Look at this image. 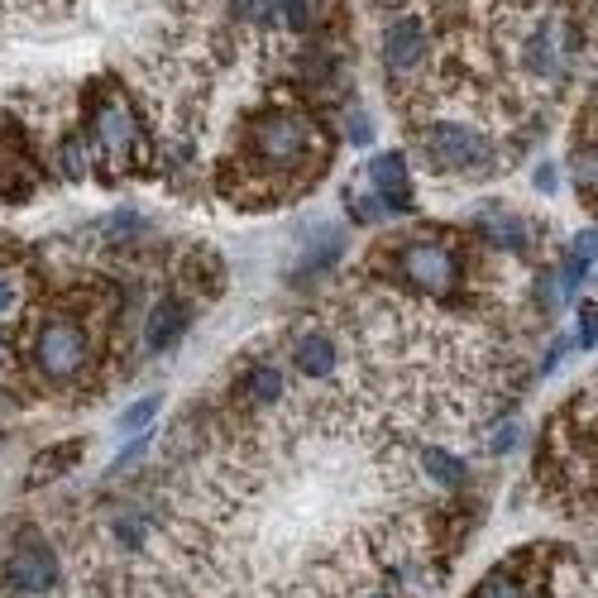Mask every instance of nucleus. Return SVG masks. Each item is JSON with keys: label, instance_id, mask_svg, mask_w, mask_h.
Returning <instances> with one entry per match:
<instances>
[{"label": "nucleus", "instance_id": "6ab92c4d", "mask_svg": "<svg viewBox=\"0 0 598 598\" xmlns=\"http://www.w3.org/2000/svg\"><path fill=\"white\" fill-rule=\"evenodd\" d=\"M158 408H164V398H158V393L129 402V408L120 412V435H144V431H149V422L158 416Z\"/></svg>", "mask_w": 598, "mask_h": 598}, {"label": "nucleus", "instance_id": "bb28decb", "mask_svg": "<svg viewBox=\"0 0 598 598\" xmlns=\"http://www.w3.org/2000/svg\"><path fill=\"white\" fill-rule=\"evenodd\" d=\"M364 598H398V594H388V589H374V594H364Z\"/></svg>", "mask_w": 598, "mask_h": 598}, {"label": "nucleus", "instance_id": "b1692460", "mask_svg": "<svg viewBox=\"0 0 598 598\" xmlns=\"http://www.w3.org/2000/svg\"><path fill=\"white\" fill-rule=\"evenodd\" d=\"M350 139L354 144H374V120L364 110H350Z\"/></svg>", "mask_w": 598, "mask_h": 598}, {"label": "nucleus", "instance_id": "412c9836", "mask_svg": "<svg viewBox=\"0 0 598 598\" xmlns=\"http://www.w3.org/2000/svg\"><path fill=\"white\" fill-rule=\"evenodd\" d=\"M235 14H239V20L273 24V0H235Z\"/></svg>", "mask_w": 598, "mask_h": 598}, {"label": "nucleus", "instance_id": "cd10ccee", "mask_svg": "<svg viewBox=\"0 0 598 598\" xmlns=\"http://www.w3.org/2000/svg\"><path fill=\"white\" fill-rule=\"evenodd\" d=\"M0 345H6V341H0Z\"/></svg>", "mask_w": 598, "mask_h": 598}, {"label": "nucleus", "instance_id": "9d476101", "mask_svg": "<svg viewBox=\"0 0 598 598\" xmlns=\"http://www.w3.org/2000/svg\"><path fill=\"white\" fill-rule=\"evenodd\" d=\"M369 183L379 187L383 206H412V177H408V158L398 149L393 154H379L374 164H369Z\"/></svg>", "mask_w": 598, "mask_h": 598}, {"label": "nucleus", "instance_id": "ddd939ff", "mask_svg": "<svg viewBox=\"0 0 598 598\" xmlns=\"http://www.w3.org/2000/svg\"><path fill=\"white\" fill-rule=\"evenodd\" d=\"M53 164H58V173L68 177V183H87V177H91V149H87V139L82 135H62L58 149H53Z\"/></svg>", "mask_w": 598, "mask_h": 598}, {"label": "nucleus", "instance_id": "5701e85b", "mask_svg": "<svg viewBox=\"0 0 598 598\" xmlns=\"http://www.w3.org/2000/svg\"><path fill=\"white\" fill-rule=\"evenodd\" d=\"M350 216L354 220H364V225H374L383 216V202H369V197H350Z\"/></svg>", "mask_w": 598, "mask_h": 598}, {"label": "nucleus", "instance_id": "393cba45", "mask_svg": "<svg viewBox=\"0 0 598 598\" xmlns=\"http://www.w3.org/2000/svg\"><path fill=\"white\" fill-rule=\"evenodd\" d=\"M512 445H517V422H508L503 431H498V435H493V455H508V450H512Z\"/></svg>", "mask_w": 598, "mask_h": 598}, {"label": "nucleus", "instance_id": "1a4fd4ad", "mask_svg": "<svg viewBox=\"0 0 598 598\" xmlns=\"http://www.w3.org/2000/svg\"><path fill=\"white\" fill-rule=\"evenodd\" d=\"M192 326V306L183 297H158L149 306V321H144V345L154 354H164L168 345H177Z\"/></svg>", "mask_w": 598, "mask_h": 598}, {"label": "nucleus", "instance_id": "f3484780", "mask_svg": "<svg viewBox=\"0 0 598 598\" xmlns=\"http://www.w3.org/2000/svg\"><path fill=\"white\" fill-rule=\"evenodd\" d=\"M316 20V0H273V24H283L287 35H306Z\"/></svg>", "mask_w": 598, "mask_h": 598}, {"label": "nucleus", "instance_id": "9b49d317", "mask_svg": "<svg viewBox=\"0 0 598 598\" xmlns=\"http://www.w3.org/2000/svg\"><path fill=\"white\" fill-rule=\"evenodd\" d=\"M283 398H287V374L283 369H273V364L245 369V379H239V408L264 412V408H273V402H283Z\"/></svg>", "mask_w": 598, "mask_h": 598}, {"label": "nucleus", "instance_id": "2eb2a0df", "mask_svg": "<svg viewBox=\"0 0 598 598\" xmlns=\"http://www.w3.org/2000/svg\"><path fill=\"white\" fill-rule=\"evenodd\" d=\"M72 455H82V441H68V445H53V450H43L39 455V464L29 470V489H39V483H48V479H58L62 470H72Z\"/></svg>", "mask_w": 598, "mask_h": 598}, {"label": "nucleus", "instance_id": "39448f33", "mask_svg": "<svg viewBox=\"0 0 598 598\" xmlns=\"http://www.w3.org/2000/svg\"><path fill=\"white\" fill-rule=\"evenodd\" d=\"M393 273L412 293L422 297H435V302H450L460 297V283H464V264L460 254L435 235H422V239H402L393 245Z\"/></svg>", "mask_w": 598, "mask_h": 598}, {"label": "nucleus", "instance_id": "20e7f679", "mask_svg": "<svg viewBox=\"0 0 598 598\" xmlns=\"http://www.w3.org/2000/svg\"><path fill=\"white\" fill-rule=\"evenodd\" d=\"M62 589V551L43 531H20L0 556V598H58Z\"/></svg>", "mask_w": 598, "mask_h": 598}, {"label": "nucleus", "instance_id": "7ed1b4c3", "mask_svg": "<svg viewBox=\"0 0 598 598\" xmlns=\"http://www.w3.org/2000/svg\"><path fill=\"white\" fill-rule=\"evenodd\" d=\"M29 360H35V374L53 388H72L91 374L96 364V335L68 312H53L39 321L35 341H29Z\"/></svg>", "mask_w": 598, "mask_h": 598}, {"label": "nucleus", "instance_id": "4be33fe9", "mask_svg": "<svg viewBox=\"0 0 598 598\" xmlns=\"http://www.w3.org/2000/svg\"><path fill=\"white\" fill-rule=\"evenodd\" d=\"M598 341V321H594V302H579V350H594Z\"/></svg>", "mask_w": 598, "mask_h": 598}, {"label": "nucleus", "instance_id": "423d86ee", "mask_svg": "<svg viewBox=\"0 0 598 598\" xmlns=\"http://www.w3.org/2000/svg\"><path fill=\"white\" fill-rule=\"evenodd\" d=\"M416 149H422L431 173H479V177L493 173V139L474 125H460V120L422 125Z\"/></svg>", "mask_w": 598, "mask_h": 598}, {"label": "nucleus", "instance_id": "6e6552de", "mask_svg": "<svg viewBox=\"0 0 598 598\" xmlns=\"http://www.w3.org/2000/svg\"><path fill=\"white\" fill-rule=\"evenodd\" d=\"M293 364H297V374L302 379H312V383H326L335 379V369H341V345H335V335L331 331H302L297 341H293Z\"/></svg>", "mask_w": 598, "mask_h": 598}, {"label": "nucleus", "instance_id": "4468645a", "mask_svg": "<svg viewBox=\"0 0 598 598\" xmlns=\"http://www.w3.org/2000/svg\"><path fill=\"white\" fill-rule=\"evenodd\" d=\"M422 470H427V479L435 483V489H460L464 483V460H455L450 450H441V445H427L422 450Z\"/></svg>", "mask_w": 598, "mask_h": 598}, {"label": "nucleus", "instance_id": "a211bd4d", "mask_svg": "<svg viewBox=\"0 0 598 598\" xmlns=\"http://www.w3.org/2000/svg\"><path fill=\"white\" fill-rule=\"evenodd\" d=\"M556 62H560L556 35H551V29H537V35L527 39V68L537 72V77H551V72H556Z\"/></svg>", "mask_w": 598, "mask_h": 598}, {"label": "nucleus", "instance_id": "f8f14e48", "mask_svg": "<svg viewBox=\"0 0 598 598\" xmlns=\"http://www.w3.org/2000/svg\"><path fill=\"white\" fill-rule=\"evenodd\" d=\"M474 598H537V589L527 585V575L517 570V565H498V570L483 575Z\"/></svg>", "mask_w": 598, "mask_h": 598}, {"label": "nucleus", "instance_id": "0eeeda50", "mask_svg": "<svg viewBox=\"0 0 598 598\" xmlns=\"http://www.w3.org/2000/svg\"><path fill=\"white\" fill-rule=\"evenodd\" d=\"M427 24L416 20V14H398L393 24L383 29V72L393 77V82H408V77L427 62Z\"/></svg>", "mask_w": 598, "mask_h": 598}, {"label": "nucleus", "instance_id": "a878e982", "mask_svg": "<svg viewBox=\"0 0 598 598\" xmlns=\"http://www.w3.org/2000/svg\"><path fill=\"white\" fill-rule=\"evenodd\" d=\"M537 187H541V192H556V168H551V164L537 168Z\"/></svg>", "mask_w": 598, "mask_h": 598}, {"label": "nucleus", "instance_id": "f257e3e1", "mask_svg": "<svg viewBox=\"0 0 598 598\" xmlns=\"http://www.w3.org/2000/svg\"><path fill=\"white\" fill-rule=\"evenodd\" d=\"M239 168H245V177H258L264 192H273V202H278L283 187H302L316 168H326V154L316 149V129L302 110L268 106L245 125Z\"/></svg>", "mask_w": 598, "mask_h": 598}, {"label": "nucleus", "instance_id": "aec40b11", "mask_svg": "<svg viewBox=\"0 0 598 598\" xmlns=\"http://www.w3.org/2000/svg\"><path fill=\"white\" fill-rule=\"evenodd\" d=\"M20 297H24L20 278H14V273H0V321L14 316V306H20Z\"/></svg>", "mask_w": 598, "mask_h": 598}, {"label": "nucleus", "instance_id": "dca6fc26", "mask_svg": "<svg viewBox=\"0 0 598 598\" xmlns=\"http://www.w3.org/2000/svg\"><path fill=\"white\" fill-rule=\"evenodd\" d=\"M585 273H594V231H585V235H575V249H570V258H565V293H575L579 283H585Z\"/></svg>", "mask_w": 598, "mask_h": 598}, {"label": "nucleus", "instance_id": "f03ea898", "mask_svg": "<svg viewBox=\"0 0 598 598\" xmlns=\"http://www.w3.org/2000/svg\"><path fill=\"white\" fill-rule=\"evenodd\" d=\"M87 149H91V168H101L106 177H120L135 168V158L144 154V120L135 116L129 96L106 82L96 87L87 101Z\"/></svg>", "mask_w": 598, "mask_h": 598}]
</instances>
